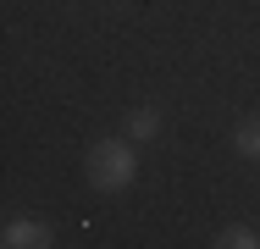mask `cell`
<instances>
[{
    "label": "cell",
    "instance_id": "cell-1",
    "mask_svg": "<svg viewBox=\"0 0 260 249\" xmlns=\"http://www.w3.org/2000/svg\"><path fill=\"white\" fill-rule=\"evenodd\" d=\"M133 177H139V155H133V139L127 133L122 139H100V144L89 149V183L100 194H127Z\"/></svg>",
    "mask_w": 260,
    "mask_h": 249
},
{
    "label": "cell",
    "instance_id": "cell-5",
    "mask_svg": "<svg viewBox=\"0 0 260 249\" xmlns=\"http://www.w3.org/2000/svg\"><path fill=\"white\" fill-rule=\"evenodd\" d=\"M216 249H260V233L255 227H227V233H216Z\"/></svg>",
    "mask_w": 260,
    "mask_h": 249
},
{
    "label": "cell",
    "instance_id": "cell-2",
    "mask_svg": "<svg viewBox=\"0 0 260 249\" xmlns=\"http://www.w3.org/2000/svg\"><path fill=\"white\" fill-rule=\"evenodd\" d=\"M0 249H55V233L45 216H11L0 227Z\"/></svg>",
    "mask_w": 260,
    "mask_h": 249
},
{
    "label": "cell",
    "instance_id": "cell-4",
    "mask_svg": "<svg viewBox=\"0 0 260 249\" xmlns=\"http://www.w3.org/2000/svg\"><path fill=\"white\" fill-rule=\"evenodd\" d=\"M233 149L249 155V161H260V116H244V122L233 128Z\"/></svg>",
    "mask_w": 260,
    "mask_h": 249
},
{
    "label": "cell",
    "instance_id": "cell-3",
    "mask_svg": "<svg viewBox=\"0 0 260 249\" xmlns=\"http://www.w3.org/2000/svg\"><path fill=\"white\" fill-rule=\"evenodd\" d=\"M160 128H166V116H160L155 105H139V111L122 122V133H127L133 144H150V139H160Z\"/></svg>",
    "mask_w": 260,
    "mask_h": 249
}]
</instances>
